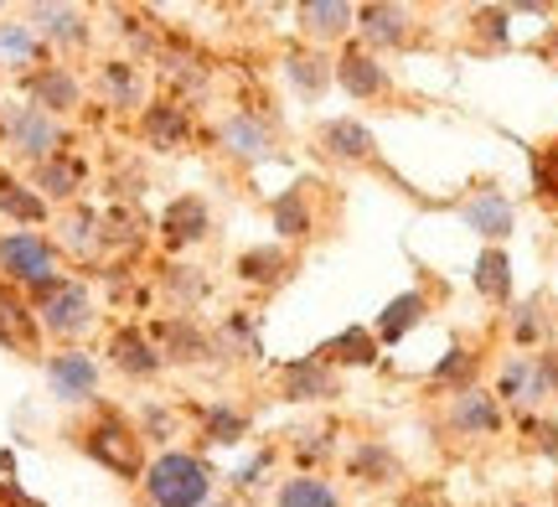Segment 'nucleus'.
Returning <instances> with one entry per match:
<instances>
[{
	"label": "nucleus",
	"mask_w": 558,
	"mask_h": 507,
	"mask_svg": "<svg viewBox=\"0 0 558 507\" xmlns=\"http://www.w3.org/2000/svg\"><path fill=\"white\" fill-rule=\"evenodd\" d=\"M140 487H145L150 507H207L213 503V467L192 450H160L145 467Z\"/></svg>",
	"instance_id": "1"
},
{
	"label": "nucleus",
	"mask_w": 558,
	"mask_h": 507,
	"mask_svg": "<svg viewBox=\"0 0 558 507\" xmlns=\"http://www.w3.org/2000/svg\"><path fill=\"white\" fill-rule=\"evenodd\" d=\"M78 446L88 461H99L104 471H114L124 482L145 476V435H140L120 409H94V420L78 430Z\"/></svg>",
	"instance_id": "2"
},
{
	"label": "nucleus",
	"mask_w": 558,
	"mask_h": 507,
	"mask_svg": "<svg viewBox=\"0 0 558 507\" xmlns=\"http://www.w3.org/2000/svg\"><path fill=\"white\" fill-rule=\"evenodd\" d=\"M58 280H62V254L52 239H41L32 228L0 233V285L41 295L47 285H58Z\"/></svg>",
	"instance_id": "3"
},
{
	"label": "nucleus",
	"mask_w": 558,
	"mask_h": 507,
	"mask_svg": "<svg viewBox=\"0 0 558 507\" xmlns=\"http://www.w3.org/2000/svg\"><path fill=\"white\" fill-rule=\"evenodd\" d=\"M0 141H5V150L16 161L41 166L68 150V130H62V120L41 114L32 104H11V109H0Z\"/></svg>",
	"instance_id": "4"
},
{
	"label": "nucleus",
	"mask_w": 558,
	"mask_h": 507,
	"mask_svg": "<svg viewBox=\"0 0 558 507\" xmlns=\"http://www.w3.org/2000/svg\"><path fill=\"white\" fill-rule=\"evenodd\" d=\"M32 311L41 322V337H58V342H78L83 331L94 326V295L83 280H68L62 275L58 285H47L41 295H32Z\"/></svg>",
	"instance_id": "5"
},
{
	"label": "nucleus",
	"mask_w": 558,
	"mask_h": 507,
	"mask_svg": "<svg viewBox=\"0 0 558 507\" xmlns=\"http://www.w3.org/2000/svg\"><path fill=\"white\" fill-rule=\"evenodd\" d=\"M150 331V342H156L160 363H181V367H197V363H213V358H222L218 352V337L207 331V326L197 322V316H160V322L145 326Z\"/></svg>",
	"instance_id": "6"
},
{
	"label": "nucleus",
	"mask_w": 558,
	"mask_h": 507,
	"mask_svg": "<svg viewBox=\"0 0 558 507\" xmlns=\"http://www.w3.org/2000/svg\"><path fill=\"white\" fill-rule=\"evenodd\" d=\"M218 150L239 166H259V161L275 156L279 145H275V130H269L264 114H254V109H233V114L218 124Z\"/></svg>",
	"instance_id": "7"
},
{
	"label": "nucleus",
	"mask_w": 558,
	"mask_h": 507,
	"mask_svg": "<svg viewBox=\"0 0 558 507\" xmlns=\"http://www.w3.org/2000/svg\"><path fill=\"white\" fill-rule=\"evenodd\" d=\"M47 388L58 405H94L99 394V363L83 347H62L47 358Z\"/></svg>",
	"instance_id": "8"
},
{
	"label": "nucleus",
	"mask_w": 558,
	"mask_h": 507,
	"mask_svg": "<svg viewBox=\"0 0 558 507\" xmlns=\"http://www.w3.org/2000/svg\"><path fill=\"white\" fill-rule=\"evenodd\" d=\"M316 145L326 161H341V166H383L378 161V141L373 130L357 120V114H341V120H320L316 124Z\"/></svg>",
	"instance_id": "9"
},
{
	"label": "nucleus",
	"mask_w": 558,
	"mask_h": 507,
	"mask_svg": "<svg viewBox=\"0 0 558 507\" xmlns=\"http://www.w3.org/2000/svg\"><path fill=\"white\" fill-rule=\"evenodd\" d=\"M21 88H26L32 109L52 114V120L73 114V109L83 104V83L73 79V68H62V62H37V68L21 79Z\"/></svg>",
	"instance_id": "10"
},
{
	"label": "nucleus",
	"mask_w": 558,
	"mask_h": 507,
	"mask_svg": "<svg viewBox=\"0 0 558 507\" xmlns=\"http://www.w3.org/2000/svg\"><path fill=\"white\" fill-rule=\"evenodd\" d=\"M337 83L352 94L357 104H373V99H388L393 94V73L383 68L378 52H367L362 41H347L337 58Z\"/></svg>",
	"instance_id": "11"
},
{
	"label": "nucleus",
	"mask_w": 558,
	"mask_h": 507,
	"mask_svg": "<svg viewBox=\"0 0 558 507\" xmlns=\"http://www.w3.org/2000/svg\"><path fill=\"white\" fill-rule=\"evenodd\" d=\"M279 394L290 405H326V399L341 394V373L320 363L316 352L311 358H290V363L279 367Z\"/></svg>",
	"instance_id": "12"
},
{
	"label": "nucleus",
	"mask_w": 558,
	"mask_h": 507,
	"mask_svg": "<svg viewBox=\"0 0 558 507\" xmlns=\"http://www.w3.org/2000/svg\"><path fill=\"white\" fill-rule=\"evenodd\" d=\"M445 425L456 430L460 440H481V435H501L507 425V409H501L497 394H486V388H465L450 399L445 409Z\"/></svg>",
	"instance_id": "13"
},
{
	"label": "nucleus",
	"mask_w": 558,
	"mask_h": 507,
	"mask_svg": "<svg viewBox=\"0 0 558 507\" xmlns=\"http://www.w3.org/2000/svg\"><path fill=\"white\" fill-rule=\"evenodd\" d=\"M357 41L367 52H383V47H409L414 41V11L409 5H383V0H367L357 5Z\"/></svg>",
	"instance_id": "14"
},
{
	"label": "nucleus",
	"mask_w": 558,
	"mask_h": 507,
	"mask_svg": "<svg viewBox=\"0 0 558 507\" xmlns=\"http://www.w3.org/2000/svg\"><path fill=\"white\" fill-rule=\"evenodd\" d=\"M0 347L5 352H16V358H41V322L32 301L11 290V285H0Z\"/></svg>",
	"instance_id": "15"
},
{
	"label": "nucleus",
	"mask_w": 558,
	"mask_h": 507,
	"mask_svg": "<svg viewBox=\"0 0 558 507\" xmlns=\"http://www.w3.org/2000/svg\"><path fill=\"white\" fill-rule=\"evenodd\" d=\"M104 358H109V367H114V373L135 378V384L156 378L160 367H166L145 326H114V337H109V347H104Z\"/></svg>",
	"instance_id": "16"
},
{
	"label": "nucleus",
	"mask_w": 558,
	"mask_h": 507,
	"mask_svg": "<svg viewBox=\"0 0 558 507\" xmlns=\"http://www.w3.org/2000/svg\"><path fill=\"white\" fill-rule=\"evenodd\" d=\"M160 239H166V249H192L202 239H213V207H207V197H197V192L177 197L160 213Z\"/></svg>",
	"instance_id": "17"
},
{
	"label": "nucleus",
	"mask_w": 558,
	"mask_h": 507,
	"mask_svg": "<svg viewBox=\"0 0 558 507\" xmlns=\"http://www.w3.org/2000/svg\"><path fill=\"white\" fill-rule=\"evenodd\" d=\"M295 21L305 47H331V41H347V32L357 26V11L347 0H305L295 11Z\"/></svg>",
	"instance_id": "18"
},
{
	"label": "nucleus",
	"mask_w": 558,
	"mask_h": 507,
	"mask_svg": "<svg viewBox=\"0 0 558 507\" xmlns=\"http://www.w3.org/2000/svg\"><path fill=\"white\" fill-rule=\"evenodd\" d=\"M347 476H352L357 487L378 492V487L403 482V461H399V450L388 446V440H357L352 456H347Z\"/></svg>",
	"instance_id": "19"
},
{
	"label": "nucleus",
	"mask_w": 558,
	"mask_h": 507,
	"mask_svg": "<svg viewBox=\"0 0 558 507\" xmlns=\"http://www.w3.org/2000/svg\"><path fill=\"white\" fill-rule=\"evenodd\" d=\"M284 79L305 104H316L337 83V58H326L320 47H290L284 52Z\"/></svg>",
	"instance_id": "20"
},
{
	"label": "nucleus",
	"mask_w": 558,
	"mask_h": 507,
	"mask_svg": "<svg viewBox=\"0 0 558 507\" xmlns=\"http://www.w3.org/2000/svg\"><path fill=\"white\" fill-rule=\"evenodd\" d=\"M460 218H465V228H471V233H481L486 244H501V239L512 233V224H518V207L507 203L501 192H492V186H486V192H471V197L460 203Z\"/></svg>",
	"instance_id": "21"
},
{
	"label": "nucleus",
	"mask_w": 558,
	"mask_h": 507,
	"mask_svg": "<svg viewBox=\"0 0 558 507\" xmlns=\"http://www.w3.org/2000/svg\"><path fill=\"white\" fill-rule=\"evenodd\" d=\"M311 192L316 186L311 182H295L290 192H279L275 197V233H279V244H305L311 233H316V207H311Z\"/></svg>",
	"instance_id": "22"
},
{
	"label": "nucleus",
	"mask_w": 558,
	"mask_h": 507,
	"mask_svg": "<svg viewBox=\"0 0 558 507\" xmlns=\"http://www.w3.org/2000/svg\"><path fill=\"white\" fill-rule=\"evenodd\" d=\"M26 21H32V32H37L41 41H52V47H88V16H83L78 5H32L26 11Z\"/></svg>",
	"instance_id": "23"
},
{
	"label": "nucleus",
	"mask_w": 558,
	"mask_h": 507,
	"mask_svg": "<svg viewBox=\"0 0 558 507\" xmlns=\"http://www.w3.org/2000/svg\"><path fill=\"white\" fill-rule=\"evenodd\" d=\"M140 135L156 145V150H181V145L192 141V109H181V104H171V99L145 104Z\"/></svg>",
	"instance_id": "24"
},
{
	"label": "nucleus",
	"mask_w": 558,
	"mask_h": 507,
	"mask_svg": "<svg viewBox=\"0 0 558 507\" xmlns=\"http://www.w3.org/2000/svg\"><path fill=\"white\" fill-rule=\"evenodd\" d=\"M497 399L501 405H512L518 414H533L543 399V384H538V367H533V352H522V358H507L497 373Z\"/></svg>",
	"instance_id": "25"
},
{
	"label": "nucleus",
	"mask_w": 558,
	"mask_h": 507,
	"mask_svg": "<svg viewBox=\"0 0 558 507\" xmlns=\"http://www.w3.org/2000/svg\"><path fill=\"white\" fill-rule=\"evenodd\" d=\"M295 269V254L284 244H254L239 254V280L243 285H259V290H275V285L290 280Z\"/></svg>",
	"instance_id": "26"
},
{
	"label": "nucleus",
	"mask_w": 558,
	"mask_h": 507,
	"mask_svg": "<svg viewBox=\"0 0 558 507\" xmlns=\"http://www.w3.org/2000/svg\"><path fill=\"white\" fill-rule=\"evenodd\" d=\"M32 192H37L41 203L52 197V203H73L83 192V161L78 156H52V161H41V166H32Z\"/></svg>",
	"instance_id": "27"
},
{
	"label": "nucleus",
	"mask_w": 558,
	"mask_h": 507,
	"mask_svg": "<svg viewBox=\"0 0 558 507\" xmlns=\"http://www.w3.org/2000/svg\"><path fill=\"white\" fill-rule=\"evenodd\" d=\"M429 316V295L424 290H403V295H393V301L383 305V316H378V326H373V337H378V347L388 342H403L409 331H414L418 322Z\"/></svg>",
	"instance_id": "28"
},
{
	"label": "nucleus",
	"mask_w": 558,
	"mask_h": 507,
	"mask_svg": "<svg viewBox=\"0 0 558 507\" xmlns=\"http://www.w3.org/2000/svg\"><path fill=\"white\" fill-rule=\"evenodd\" d=\"M316 358L326 367H373L378 363V337L362 331V326H347V331H337L331 342L316 347Z\"/></svg>",
	"instance_id": "29"
},
{
	"label": "nucleus",
	"mask_w": 558,
	"mask_h": 507,
	"mask_svg": "<svg viewBox=\"0 0 558 507\" xmlns=\"http://www.w3.org/2000/svg\"><path fill=\"white\" fill-rule=\"evenodd\" d=\"M99 254L104 249V213L94 207H68L58 218V254Z\"/></svg>",
	"instance_id": "30"
},
{
	"label": "nucleus",
	"mask_w": 558,
	"mask_h": 507,
	"mask_svg": "<svg viewBox=\"0 0 558 507\" xmlns=\"http://www.w3.org/2000/svg\"><path fill=\"white\" fill-rule=\"evenodd\" d=\"M269 507H341V492L320 471H295L290 482H279Z\"/></svg>",
	"instance_id": "31"
},
{
	"label": "nucleus",
	"mask_w": 558,
	"mask_h": 507,
	"mask_svg": "<svg viewBox=\"0 0 558 507\" xmlns=\"http://www.w3.org/2000/svg\"><path fill=\"white\" fill-rule=\"evenodd\" d=\"M476 290H481V301H492V305L512 301V259H507L501 244H486L476 254Z\"/></svg>",
	"instance_id": "32"
},
{
	"label": "nucleus",
	"mask_w": 558,
	"mask_h": 507,
	"mask_svg": "<svg viewBox=\"0 0 558 507\" xmlns=\"http://www.w3.org/2000/svg\"><path fill=\"white\" fill-rule=\"evenodd\" d=\"M0 213H5L11 224H21V228L47 224V203H41L26 182H16L11 171H0Z\"/></svg>",
	"instance_id": "33"
},
{
	"label": "nucleus",
	"mask_w": 558,
	"mask_h": 507,
	"mask_svg": "<svg viewBox=\"0 0 558 507\" xmlns=\"http://www.w3.org/2000/svg\"><path fill=\"white\" fill-rule=\"evenodd\" d=\"M99 94L109 99V109H140V68L135 62H104L99 68Z\"/></svg>",
	"instance_id": "34"
},
{
	"label": "nucleus",
	"mask_w": 558,
	"mask_h": 507,
	"mask_svg": "<svg viewBox=\"0 0 558 507\" xmlns=\"http://www.w3.org/2000/svg\"><path fill=\"white\" fill-rule=\"evenodd\" d=\"M476 373H481V352H471V347H450L445 363L429 373V384L450 388V394H465V388H476Z\"/></svg>",
	"instance_id": "35"
},
{
	"label": "nucleus",
	"mask_w": 558,
	"mask_h": 507,
	"mask_svg": "<svg viewBox=\"0 0 558 507\" xmlns=\"http://www.w3.org/2000/svg\"><path fill=\"white\" fill-rule=\"evenodd\" d=\"M248 435V414L233 405H207L202 409V440L207 446H239Z\"/></svg>",
	"instance_id": "36"
},
{
	"label": "nucleus",
	"mask_w": 558,
	"mask_h": 507,
	"mask_svg": "<svg viewBox=\"0 0 558 507\" xmlns=\"http://www.w3.org/2000/svg\"><path fill=\"white\" fill-rule=\"evenodd\" d=\"M160 290H166V295L177 301V311L186 316V311L207 295V275H202L197 264H171V269L160 275Z\"/></svg>",
	"instance_id": "37"
},
{
	"label": "nucleus",
	"mask_w": 558,
	"mask_h": 507,
	"mask_svg": "<svg viewBox=\"0 0 558 507\" xmlns=\"http://www.w3.org/2000/svg\"><path fill=\"white\" fill-rule=\"evenodd\" d=\"M41 58V37L32 26H21V21H0V62H11V68H32Z\"/></svg>",
	"instance_id": "38"
},
{
	"label": "nucleus",
	"mask_w": 558,
	"mask_h": 507,
	"mask_svg": "<svg viewBox=\"0 0 558 507\" xmlns=\"http://www.w3.org/2000/svg\"><path fill=\"white\" fill-rule=\"evenodd\" d=\"M507 331H512V342H518L522 352H533V347L548 337V311H543V301L512 305V322H507Z\"/></svg>",
	"instance_id": "39"
},
{
	"label": "nucleus",
	"mask_w": 558,
	"mask_h": 507,
	"mask_svg": "<svg viewBox=\"0 0 558 507\" xmlns=\"http://www.w3.org/2000/svg\"><path fill=\"white\" fill-rule=\"evenodd\" d=\"M337 456V425H320V430H300L295 435V461L300 471H311V467H326Z\"/></svg>",
	"instance_id": "40"
},
{
	"label": "nucleus",
	"mask_w": 558,
	"mask_h": 507,
	"mask_svg": "<svg viewBox=\"0 0 558 507\" xmlns=\"http://www.w3.org/2000/svg\"><path fill=\"white\" fill-rule=\"evenodd\" d=\"M233 347V358H259V337H254V326H248V316L243 311H233L228 322H222V331H218V352H228Z\"/></svg>",
	"instance_id": "41"
},
{
	"label": "nucleus",
	"mask_w": 558,
	"mask_h": 507,
	"mask_svg": "<svg viewBox=\"0 0 558 507\" xmlns=\"http://www.w3.org/2000/svg\"><path fill=\"white\" fill-rule=\"evenodd\" d=\"M507 21H512L507 5H481V11H471V26H476L481 47H507Z\"/></svg>",
	"instance_id": "42"
},
{
	"label": "nucleus",
	"mask_w": 558,
	"mask_h": 507,
	"mask_svg": "<svg viewBox=\"0 0 558 507\" xmlns=\"http://www.w3.org/2000/svg\"><path fill=\"white\" fill-rule=\"evenodd\" d=\"M522 435L538 446L543 461H554L558 467V420H543V414H522Z\"/></svg>",
	"instance_id": "43"
},
{
	"label": "nucleus",
	"mask_w": 558,
	"mask_h": 507,
	"mask_svg": "<svg viewBox=\"0 0 558 507\" xmlns=\"http://www.w3.org/2000/svg\"><path fill=\"white\" fill-rule=\"evenodd\" d=\"M269 467H275V446H264L259 456H248L239 471H233V487L239 492H254V487H264V476H269Z\"/></svg>",
	"instance_id": "44"
},
{
	"label": "nucleus",
	"mask_w": 558,
	"mask_h": 507,
	"mask_svg": "<svg viewBox=\"0 0 558 507\" xmlns=\"http://www.w3.org/2000/svg\"><path fill=\"white\" fill-rule=\"evenodd\" d=\"M533 367H538L543 399H558V347H538V352H533Z\"/></svg>",
	"instance_id": "45"
},
{
	"label": "nucleus",
	"mask_w": 558,
	"mask_h": 507,
	"mask_svg": "<svg viewBox=\"0 0 558 507\" xmlns=\"http://www.w3.org/2000/svg\"><path fill=\"white\" fill-rule=\"evenodd\" d=\"M399 507H439V497H435L429 487H409V492L399 497Z\"/></svg>",
	"instance_id": "46"
},
{
	"label": "nucleus",
	"mask_w": 558,
	"mask_h": 507,
	"mask_svg": "<svg viewBox=\"0 0 558 507\" xmlns=\"http://www.w3.org/2000/svg\"><path fill=\"white\" fill-rule=\"evenodd\" d=\"M538 182H543V186H554V192H558V145L548 150V166L538 171Z\"/></svg>",
	"instance_id": "47"
},
{
	"label": "nucleus",
	"mask_w": 558,
	"mask_h": 507,
	"mask_svg": "<svg viewBox=\"0 0 558 507\" xmlns=\"http://www.w3.org/2000/svg\"><path fill=\"white\" fill-rule=\"evenodd\" d=\"M207 507H248V503H243V497H213Z\"/></svg>",
	"instance_id": "48"
},
{
	"label": "nucleus",
	"mask_w": 558,
	"mask_h": 507,
	"mask_svg": "<svg viewBox=\"0 0 558 507\" xmlns=\"http://www.w3.org/2000/svg\"><path fill=\"white\" fill-rule=\"evenodd\" d=\"M554 507H558V482H554Z\"/></svg>",
	"instance_id": "49"
},
{
	"label": "nucleus",
	"mask_w": 558,
	"mask_h": 507,
	"mask_svg": "<svg viewBox=\"0 0 558 507\" xmlns=\"http://www.w3.org/2000/svg\"><path fill=\"white\" fill-rule=\"evenodd\" d=\"M512 507H533V503H512Z\"/></svg>",
	"instance_id": "50"
}]
</instances>
